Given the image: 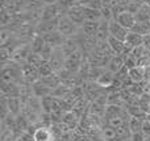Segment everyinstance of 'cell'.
I'll return each mask as SVG.
<instances>
[{
  "label": "cell",
  "mask_w": 150,
  "mask_h": 141,
  "mask_svg": "<svg viewBox=\"0 0 150 141\" xmlns=\"http://www.w3.org/2000/svg\"><path fill=\"white\" fill-rule=\"evenodd\" d=\"M141 132H142L144 135H145V137H150V119L146 118L145 120H144L142 123V129H141Z\"/></svg>",
  "instance_id": "obj_14"
},
{
  "label": "cell",
  "mask_w": 150,
  "mask_h": 141,
  "mask_svg": "<svg viewBox=\"0 0 150 141\" xmlns=\"http://www.w3.org/2000/svg\"><path fill=\"white\" fill-rule=\"evenodd\" d=\"M124 66H125L124 58H122L121 55H113V57L111 58V61L108 62V65H107V69H108L109 73L116 75L121 69H124Z\"/></svg>",
  "instance_id": "obj_6"
},
{
  "label": "cell",
  "mask_w": 150,
  "mask_h": 141,
  "mask_svg": "<svg viewBox=\"0 0 150 141\" xmlns=\"http://www.w3.org/2000/svg\"><path fill=\"white\" fill-rule=\"evenodd\" d=\"M130 55L134 58L137 66H141V67H149L150 66V50L145 45H141V46L133 49Z\"/></svg>",
  "instance_id": "obj_1"
},
{
  "label": "cell",
  "mask_w": 150,
  "mask_h": 141,
  "mask_svg": "<svg viewBox=\"0 0 150 141\" xmlns=\"http://www.w3.org/2000/svg\"><path fill=\"white\" fill-rule=\"evenodd\" d=\"M130 139L133 141H146V137L145 135L142 133V132H137V133H133L132 136H130Z\"/></svg>",
  "instance_id": "obj_15"
},
{
  "label": "cell",
  "mask_w": 150,
  "mask_h": 141,
  "mask_svg": "<svg viewBox=\"0 0 150 141\" xmlns=\"http://www.w3.org/2000/svg\"><path fill=\"white\" fill-rule=\"evenodd\" d=\"M144 45H145V46L150 50V34H148V36L144 37Z\"/></svg>",
  "instance_id": "obj_16"
},
{
  "label": "cell",
  "mask_w": 150,
  "mask_h": 141,
  "mask_svg": "<svg viewBox=\"0 0 150 141\" xmlns=\"http://www.w3.org/2000/svg\"><path fill=\"white\" fill-rule=\"evenodd\" d=\"M124 141H133L132 139H127V140H124Z\"/></svg>",
  "instance_id": "obj_17"
},
{
  "label": "cell",
  "mask_w": 150,
  "mask_h": 141,
  "mask_svg": "<svg viewBox=\"0 0 150 141\" xmlns=\"http://www.w3.org/2000/svg\"><path fill=\"white\" fill-rule=\"evenodd\" d=\"M33 140L34 141H54V136H53V132L49 128L41 127V128L34 131Z\"/></svg>",
  "instance_id": "obj_8"
},
{
  "label": "cell",
  "mask_w": 150,
  "mask_h": 141,
  "mask_svg": "<svg viewBox=\"0 0 150 141\" xmlns=\"http://www.w3.org/2000/svg\"><path fill=\"white\" fill-rule=\"evenodd\" d=\"M113 20H116L119 24H121L124 28H127L128 30H132L133 26L136 25V23H137V20H136V15H133V13L130 12H122L120 13L119 16H116V17L113 18Z\"/></svg>",
  "instance_id": "obj_5"
},
{
  "label": "cell",
  "mask_w": 150,
  "mask_h": 141,
  "mask_svg": "<svg viewBox=\"0 0 150 141\" xmlns=\"http://www.w3.org/2000/svg\"><path fill=\"white\" fill-rule=\"evenodd\" d=\"M145 73H146V67H141V66H137V67H133L129 70V81L133 82V83H142L145 81Z\"/></svg>",
  "instance_id": "obj_7"
},
{
  "label": "cell",
  "mask_w": 150,
  "mask_h": 141,
  "mask_svg": "<svg viewBox=\"0 0 150 141\" xmlns=\"http://www.w3.org/2000/svg\"><path fill=\"white\" fill-rule=\"evenodd\" d=\"M44 61L45 60L41 57V54H37V53L32 52L30 54H29L28 60H26V63H28V65H30L32 67H34V69H37V70H38V69L41 67V65L44 63Z\"/></svg>",
  "instance_id": "obj_11"
},
{
  "label": "cell",
  "mask_w": 150,
  "mask_h": 141,
  "mask_svg": "<svg viewBox=\"0 0 150 141\" xmlns=\"http://www.w3.org/2000/svg\"><path fill=\"white\" fill-rule=\"evenodd\" d=\"M142 123H144L142 119L130 118L129 129H130V132H132V135H133V133H137V132H141V129H142Z\"/></svg>",
  "instance_id": "obj_13"
},
{
  "label": "cell",
  "mask_w": 150,
  "mask_h": 141,
  "mask_svg": "<svg viewBox=\"0 0 150 141\" xmlns=\"http://www.w3.org/2000/svg\"><path fill=\"white\" fill-rule=\"evenodd\" d=\"M40 73L37 69L32 67L30 65H28V63H24L23 65V77L25 78V81L28 82H34L37 78H38Z\"/></svg>",
  "instance_id": "obj_9"
},
{
  "label": "cell",
  "mask_w": 150,
  "mask_h": 141,
  "mask_svg": "<svg viewBox=\"0 0 150 141\" xmlns=\"http://www.w3.org/2000/svg\"><path fill=\"white\" fill-rule=\"evenodd\" d=\"M58 32L62 33L66 38L73 37L75 33H78V25L71 21V18L66 16H61L59 17V24H58Z\"/></svg>",
  "instance_id": "obj_2"
},
{
  "label": "cell",
  "mask_w": 150,
  "mask_h": 141,
  "mask_svg": "<svg viewBox=\"0 0 150 141\" xmlns=\"http://www.w3.org/2000/svg\"><path fill=\"white\" fill-rule=\"evenodd\" d=\"M144 45V36L138 33H134V32H129L127 40H125V47H127V53H132L133 49Z\"/></svg>",
  "instance_id": "obj_4"
},
{
  "label": "cell",
  "mask_w": 150,
  "mask_h": 141,
  "mask_svg": "<svg viewBox=\"0 0 150 141\" xmlns=\"http://www.w3.org/2000/svg\"><path fill=\"white\" fill-rule=\"evenodd\" d=\"M130 32L138 33L144 37L148 36V34H150V21H137Z\"/></svg>",
  "instance_id": "obj_10"
},
{
  "label": "cell",
  "mask_w": 150,
  "mask_h": 141,
  "mask_svg": "<svg viewBox=\"0 0 150 141\" xmlns=\"http://www.w3.org/2000/svg\"><path fill=\"white\" fill-rule=\"evenodd\" d=\"M108 32H109V36L115 37V38H117V40H121V41H125L130 30L124 28V26L117 23L116 20H111L108 23Z\"/></svg>",
  "instance_id": "obj_3"
},
{
  "label": "cell",
  "mask_w": 150,
  "mask_h": 141,
  "mask_svg": "<svg viewBox=\"0 0 150 141\" xmlns=\"http://www.w3.org/2000/svg\"><path fill=\"white\" fill-rule=\"evenodd\" d=\"M8 111H9V113L17 115L18 111H20V100H18V98L11 96L8 99Z\"/></svg>",
  "instance_id": "obj_12"
}]
</instances>
